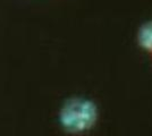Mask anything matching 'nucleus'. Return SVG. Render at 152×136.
<instances>
[{
	"label": "nucleus",
	"instance_id": "f257e3e1",
	"mask_svg": "<svg viewBox=\"0 0 152 136\" xmlns=\"http://www.w3.org/2000/svg\"><path fill=\"white\" fill-rule=\"evenodd\" d=\"M98 111L93 102L86 99H72L64 104L59 120L65 129L70 133L89 130L96 121Z\"/></svg>",
	"mask_w": 152,
	"mask_h": 136
},
{
	"label": "nucleus",
	"instance_id": "f03ea898",
	"mask_svg": "<svg viewBox=\"0 0 152 136\" xmlns=\"http://www.w3.org/2000/svg\"><path fill=\"white\" fill-rule=\"evenodd\" d=\"M137 39L140 45L152 55V22L145 23L144 25L141 26Z\"/></svg>",
	"mask_w": 152,
	"mask_h": 136
}]
</instances>
